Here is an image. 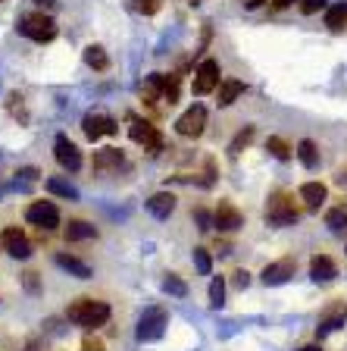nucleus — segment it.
<instances>
[{
  "instance_id": "obj_34",
  "label": "nucleus",
  "mask_w": 347,
  "mask_h": 351,
  "mask_svg": "<svg viewBox=\"0 0 347 351\" xmlns=\"http://www.w3.org/2000/svg\"><path fill=\"white\" fill-rule=\"evenodd\" d=\"M131 7H135L141 16H153V13H159L163 0H131Z\"/></svg>"
},
{
  "instance_id": "obj_35",
  "label": "nucleus",
  "mask_w": 347,
  "mask_h": 351,
  "mask_svg": "<svg viewBox=\"0 0 347 351\" xmlns=\"http://www.w3.org/2000/svg\"><path fill=\"white\" fill-rule=\"evenodd\" d=\"M194 217H197V223H201V226H197V229H201V232H207V229L213 226V217H210V213H207V210H203V207H197V210H194Z\"/></svg>"
},
{
  "instance_id": "obj_41",
  "label": "nucleus",
  "mask_w": 347,
  "mask_h": 351,
  "mask_svg": "<svg viewBox=\"0 0 347 351\" xmlns=\"http://www.w3.org/2000/svg\"><path fill=\"white\" fill-rule=\"evenodd\" d=\"M260 3H266V0H244V7H250V10H253V7H260Z\"/></svg>"
},
{
  "instance_id": "obj_40",
  "label": "nucleus",
  "mask_w": 347,
  "mask_h": 351,
  "mask_svg": "<svg viewBox=\"0 0 347 351\" xmlns=\"http://www.w3.org/2000/svg\"><path fill=\"white\" fill-rule=\"evenodd\" d=\"M291 3H294V0H275V3H272V10H282V7H291Z\"/></svg>"
},
{
  "instance_id": "obj_14",
  "label": "nucleus",
  "mask_w": 347,
  "mask_h": 351,
  "mask_svg": "<svg viewBox=\"0 0 347 351\" xmlns=\"http://www.w3.org/2000/svg\"><path fill=\"white\" fill-rule=\"evenodd\" d=\"M291 276H294V261H291V257H282V261L269 263L266 270H263V282L266 285H282V282H288Z\"/></svg>"
},
{
  "instance_id": "obj_42",
  "label": "nucleus",
  "mask_w": 347,
  "mask_h": 351,
  "mask_svg": "<svg viewBox=\"0 0 347 351\" xmlns=\"http://www.w3.org/2000/svg\"><path fill=\"white\" fill-rule=\"evenodd\" d=\"M297 351H322L319 345H304V348H297Z\"/></svg>"
},
{
  "instance_id": "obj_24",
  "label": "nucleus",
  "mask_w": 347,
  "mask_h": 351,
  "mask_svg": "<svg viewBox=\"0 0 347 351\" xmlns=\"http://www.w3.org/2000/svg\"><path fill=\"white\" fill-rule=\"evenodd\" d=\"M326 25L332 32H344L347 29V3H335L326 10Z\"/></svg>"
},
{
  "instance_id": "obj_33",
  "label": "nucleus",
  "mask_w": 347,
  "mask_h": 351,
  "mask_svg": "<svg viewBox=\"0 0 347 351\" xmlns=\"http://www.w3.org/2000/svg\"><path fill=\"white\" fill-rule=\"evenodd\" d=\"M194 267H197V273H203V276H210V270H213L210 251H207V248H194Z\"/></svg>"
},
{
  "instance_id": "obj_16",
  "label": "nucleus",
  "mask_w": 347,
  "mask_h": 351,
  "mask_svg": "<svg viewBox=\"0 0 347 351\" xmlns=\"http://www.w3.org/2000/svg\"><path fill=\"white\" fill-rule=\"evenodd\" d=\"M326 197H329V191H326L322 182H304L300 185V201H304L307 210H319V207L326 204Z\"/></svg>"
},
{
  "instance_id": "obj_20",
  "label": "nucleus",
  "mask_w": 347,
  "mask_h": 351,
  "mask_svg": "<svg viewBox=\"0 0 347 351\" xmlns=\"http://www.w3.org/2000/svg\"><path fill=\"white\" fill-rule=\"evenodd\" d=\"M241 95H244V82H238V79H222L219 82V107H231Z\"/></svg>"
},
{
  "instance_id": "obj_13",
  "label": "nucleus",
  "mask_w": 347,
  "mask_h": 351,
  "mask_svg": "<svg viewBox=\"0 0 347 351\" xmlns=\"http://www.w3.org/2000/svg\"><path fill=\"white\" fill-rule=\"evenodd\" d=\"M344 320H347V304H344V301H338V304L326 307V314L319 317L316 336H319V339H326L329 332H335L338 326H344Z\"/></svg>"
},
{
  "instance_id": "obj_22",
  "label": "nucleus",
  "mask_w": 347,
  "mask_h": 351,
  "mask_svg": "<svg viewBox=\"0 0 347 351\" xmlns=\"http://www.w3.org/2000/svg\"><path fill=\"white\" fill-rule=\"evenodd\" d=\"M97 229L85 219H69V226H66V239L69 241H85V239H94Z\"/></svg>"
},
{
  "instance_id": "obj_26",
  "label": "nucleus",
  "mask_w": 347,
  "mask_h": 351,
  "mask_svg": "<svg viewBox=\"0 0 347 351\" xmlns=\"http://www.w3.org/2000/svg\"><path fill=\"white\" fill-rule=\"evenodd\" d=\"M47 191H51V195H60V197H66V201H75V197H79V189H75V185H69L66 182V179H47Z\"/></svg>"
},
{
  "instance_id": "obj_43",
  "label": "nucleus",
  "mask_w": 347,
  "mask_h": 351,
  "mask_svg": "<svg viewBox=\"0 0 347 351\" xmlns=\"http://www.w3.org/2000/svg\"><path fill=\"white\" fill-rule=\"evenodd\" d=\"M38 3H41V7H53V0H38Z\"/></svg>"
},
{
  "instance_id": "obj_15",
  "label": "nucleus",
  "mask_w": 347,
  "mask_h": 351,
  "mask_svg": "<svg viewBox=\"0 0 347 351\" xmlns=\"http://www.w3.org/2000/svg\"><path fill=\"white\" fill-rule=\"evenodd\" d=\"M335 276H338V267H335L332 257L316 254L310 261V279H313V282H332Z\"/></svg>"
},
{
  "instance_id": "obj_29",
  "label": "nucleus",
  "mask_w": 347,
  "mask_h": 351,
  "mask_svg": "<svg viewBox=\"0 0 347 351\" xmlns=\"http://www.w3.org/2000/svg\"><path fill=\"white\" fill-rule=\"evenodd\" d=\"M326 226L332 229V232H344L347 229V210L344 207H335V210L326 213Z\"/></svg>"
},
{
  "instance_id": "obj_23",
  "label": "nucleus",
  "mask_w": 347,
  "mask_h": 351,
  "mask_svg": "<svg viewBox=\"0 0 347 351\" xmlns=\"http://www.w3.org/2000/svg\"><path fill=\"white\" fill-rule=\"evenodd\" d=\"M85 63L91 66V69H97V73H103L110 66V57H107V51H103L101 44H88L85 47Z\"/></svg>"
},
{
  "instance_id": "obj_11",
  "label": "nucleus",
  "mask_w": 347,
  "mask_h": 351,
  "mask_svg": "<svg viewBox=\"0 0 347 351\" xmlns=\"http://www.w3.org/2000/svg\"><path fill=\"white\" fill-rule=\"evenodd\" d=\"M216 88H219V63L216 60H203L194 73V95L203 97L210 91H216Z\"/></svg>"
},
{
  "instance_id": "obj_10",
  "label": "nucleus",
  "mask_w": 347,
  "mask_h": 351,
  "mask_svg": "<svg viewBox=\"0 0 347 351\" xmlns=\"http://www.w3.org/2000/svg\"><path fill=\"white\" fill-rule=\"evenodd\" d=\"M213 226L219 232H238L244 226V217H241V210L231 201H219V207L213 210Z\"/></svg>"
},
{
  "instance_id": "obj_8",
  "label": "nucleus",
  "mask_w": 347,
  "mask_h": 351,
  "mask_svg": "<svg viewBox=\"0 0 347 351\" xmlns=\"http://www.w3.org/2000/svg\"><path fill=\"white\" fill-rule=\"evenodd\" d=\"M0 245H3V251H7L10 257H16V261H29V257H31L29 235L22 232V229H16V226H10L7 232L0 235Z\"/></svg>"
},
{
  "instance_id": "obj_27",
  "label": "nucleus",
  "mask_w": 347,
  "mask_h": 351,
  "mask_svg": "<svg viewBox=\"0 0 347 351\" xmlns=\"http://www.w3.org/2000/svg\"><path fill=\"white\" fill-rule=\"evenodd\" d=\"M266 151L272 154L275 160H291V151H294V147H291L285 138H279V135H272V138H266Z\"/></svg>"
},
{
  "instance_id": "obj_44",
  "label": "nucleus",
  "mask_w": 347,
  "mask_h": 351,
  "mask_svg": "<svg viewBox=\"0 0 347 351\" xmlns=\"http://www.w3.org/2000/svg\"><path fill=\"white\" fill-rule=\"evenodd\" d=\"M188 3H201V0H188Z\"/></svg>"
},
{
  "instance_id": "obj_17",
  "label": "nucleus",
  "mask_w": 347,
  "mask_h": 351,
  "mask_svg": "<svg viewBox=\"0 0 347 351\" xmlns=\"http://www.w3.org/2000/svg\"><path fill=\"white\" fill-rule=\"evenodd\" d=\"M147 210H151L157 219H169L172 217V210H175V195L172 191H157V195H151Z\"/></svg>"
},
{
  "instance_id": "obj_30",
  "label": "nucleus",
  "mask_w": 347,
  "mask_h": 351,
  "mask_svg": "<svg viewBox=\"0 0 347 351\" xmlns=\"http://www.w3.org/2000/svg\"><path fill=\"white\" fill-rule=\"evenodd\" d=\"M253 135H257V129H253V125H247V129H241L238 135L231 138L229 151H231V154H241V151H244V147H247V145H250V141H253Z\"/></svg>"
},
{
  "instance_id": "obj_6",
  "label": "nucleus",
  "mask_w": 347,
  "mask_h": 351,
  "mask_svg": "<svg viewBox=\"0 0 347 351\" xmlns=\"http://www.w3.org/2000/svg\"><path fill=\"white\" fill-rule=\"evenodd\" d=\"M25 219H29L31 226L51 232V229L60 226V210L53 201H35V204H29V210H25Z\"/></svg>"
},
{
  "instance_id": "obj_28",
  "label": "nucleus",
  "mask_w": 347,
  "mask_h": 351,
  "mask_svg": "<svg viewBox=\"0 0 347 351\" xmlns=\"http://www.w3.org/2000/svg\"><path fill=\"white\" fill-rule=\"evenodd\" d=\"M163 292L172 295V298H185V295H188V285H185V279H179L175 273H169V276L163 279Z\"/></svg>"
},
{
  "instance_id": "obj_21",
  "label": "nucleus",
  "mask_w": 347,
  "mask_h": 351,
  "mask_svg": "<svg viewBox=\"0 0 347 351\" xmlns=\"http://www.w3.org/2000/svg\"><path fill=\"white\" fill-rule=\"evenodd\" d=\"M297 160L304 163L307 169H316L319 167V147H316V141H310V138H304L300 145H297Z\"/></svg>"
},
{
  "instance_id": "obj_32",
  "label": "nucleus",
  "mask_w": 347,
  "mask_h": 351,
  "mask_svg": "<svg viewBox=\"0 0 347 351\" xmlns=\"http://www.w3.org/2000/svg\"><path fill=\"white\" fill-rule=\"evenodd\" d=\"M163 101L166 104L179 101V75H163Z\"/></svg>"
},
{
  "instance_id": "obj_31",
  "label": "nucleus",
  "mask_w": 347,
  "mask_h": 351,
  "mask_svg": "<svg viewBox=\"0 0 347 351\" xmlns=\"http://www.w3.org/2000/svg\"><path fill=\"white\" fill-rule=\"evenodd\" d=\"M225 304V279L222 276H213V282H210V307H222Z\"/></svg>"
},
{
  "instance_id": "obj_7",
  "label": "nucleus",
  "mask_w": 347,
  "mask_h": 351,
  "mask_svg": "<svg viewBox=\"0 0 347 351\" xmlns=\"http://www.w3.org/2000/svg\"><path fill=\"white\" fill-rule=\"evenodd\" d=\"M53 154H57V163L63 169H69V173H79L81 169V151L75 147V141L69 138V135H57V141H53Z\"/></svg>"
},
{
  "instance_id": "obj_5",
  "label": "nucleus",
  "mask_w": 347,
  "mask_h": 351,
  "mask_svg": "<svg viewBox=\"0 0 347 351\" xmlns=\"http://www.w3.org/2000/svg\"><path fill=\"white\" fill-rule=\"evenodd\" d=\"M203 125H207V110H203L201 104L188 107L179 119H175V132H179L181 138H201V135H203Z\"/></svg>"
},
{
  "instance_id": "obj_39",
  "label": "nucleus",
  "mask_w": 347,
  "mask_h": 351,
  "mask_svg": "<svg viewBox=\"0 0 347 351\" xmlns=\"http://www.w3.org/2000/svg\"><path fill=\"white\" fill-rule=\"evenodd\" d=\"M38 273H25V285H29V289H31V292H35V289H38Z\"/></svg>"
},
{
  "instance_id": "obj_19",
  "label": "nucleus",
  "mask_w": 347,
  "mask_h": 351,
  "mask_svg": "<svg viewBox=\"0 0 347 351\" xmlns=\"http://www.w3.org/2000/svg\"><path fill=\"white\" fill-rule=\"evenodd\" d=\"M57 267H60V270H66L69 276H75V279H91V267H88V263H81L79 257H73V254H63V251H60V254H57Z\"/></svg>"
},
{
  "instance_id": "obj_37",
  "label": "nucleus",
  "mask_w": 347,
  "mask_h": 351,
  "mask_svg": "<svg viewBox=\"0 0 347 351\" xmlns=\"http://www.w3.org/2000/svg\"><path fill=\"white\" fill-rule=\"evenodd\" d=\"M81 351H103V342H101V339H85Z\"/></svg>"
},
{
  "instance_id": "obj_1",
  "label": "nucleus",
  "mask_w": 347,
  "mask_h": 351,
  "mask_svg": "<svg viewBox=\"0 0 347 351\" xmlns=\"http://www.w3.org/2000/svg\"><path fill=\"white\" fill-rule=\"evenodd\" d=\"M69 320L79 323L85 329H94V326H103L110 320V304L107 301H97V298H79L69 304Z\"/></svg>"
},
{
  "instance_id": "obj_36",
  "label": "nucleus",
  "mask_w": 347,
  "mask_h": 351,
  "mask_svg": "<svg viewBox=\"0 0 347 351\" xmlns=\"http://www.w3.org/2000/svg\"><path fill=\"white\" fill-rule=\"evenodd\" d=\"M316 10H326V0H304V3H300V13H316Z\"/></svg>"
},
{
  "instance_id": "obj_4",
  "label": "nucleus",
  "mask_w": 347,
  "mask_h": 351,
  "mask_svg": "<svg viewBox=\"0 0 347 351\" xmlns=\"http://www.w3.org/2000/svg\"><path fill=\"white\" fill-rule=\"evenodd\" d=\"M166 323H169V317L163 307H147L144 314H141V320H138V339L141 342H157L163 336Z\"/></svg>"
},
{
  "instance_id": "obj_25",
  "label": "nucleus",
  "mask_w": 347,
  "mask_h": 351,
  "mask_svg": "<svg viewBox=\"0 0 347 351\" xmlns=\"http://www.w3.org/2000/svg\"><path fill=\"white\" fill-rule=\"evenodd\" d=\"M141 97H144L147 104H153L157 97H163V75H159V73L147 75V82L141 85Z\"/></svg>"
},
{
  "instance_id": "obj_9",
  "label": "nucleus",
  "mask_w": 347,
  "mask_h": 351,
  "mask_svg": "<svg viewBox=\"0 0 347 351\" xmlns=\"http://www.w3.org/2000/svg\"><path fill=\"white\" fill-rule=\"evenodd\" d=\"M129 135H131V141H138V145H144L147 151H159V147H163V138H159L157 125H153V123H147V119H138V117H131Z\"/></svg>"
},
{
  "instance_id": "obj_18",
  "label": "nucleus",
  "mask_w": 347,
  "mask_h": 351,
  "mask_svg": "<svg viewBox=\"0 0 347 351\" xmlns=\"http://www.w3.org/2000/svg\"><path fill=\"white\" fill-rule=\"evenodd\" d=\"M125 163V154L119 147H103V151L94 154V169L107 173V169H119Z\"/></svg>"
},
{
  "instance_id": "obj_12",
  "label": "nucleus",
  "mask_w": 347,
  "mask_h": 351,
  "mask_svg": "<svg viewBox=\"0 0 347 351\" xmlns=\"http://www.w3.org/2000/svg\"><path fill=\"white\" fill-rule=\"evenodd\" d=\"M81 132H85L91 141H97V138H103V135H116L119 125H116V119L103 117V113H88V117L81 119Z\"/></svg>"
},
{
  "instance_id": "obj_2",
  "label": "nucleus",
  "mask_w": 347,
  "mask_h": 351,
  "mask_svg": "<svg viewBox=\"0 0 347 351\" xmlns=\"http://www.w3.org/2000/svg\"><path fill=\"white\" fill-rule=\"evenodd\" d=\"M16 29H19V35L31 38V41H38V44L53 41V38H57V22H53L47 13H29V16H22Z\"/></svg>"
},
{
  "instance_id": "obj_3",
  "label": "nucleus",
  "mask_w": 347,
  "mask_h": 351,
  "mask_svg": "<svg viewBox=\"0 0 347 351\" xmlns=\"http://www.w3.org/2000/svg\"><path fill=\"white\" fill-rule=\"evenodd\" d=\"M297 217H300V210L294 207V197H291V195H285V191H275V195L269 197L266 219L272 223V226H294Z\"/></svg>"
},
{
  "instance_id": "obj_38",
  "label": "nucleus",
  "mask_w": 347,
  "mask_h": 351,
  "mask_svg": "<svg viewBox=\"0 0 347 351\" xmlns=\"http://www.w3.org/2000/svg\"><path fill=\"white\" fill-rule=\"evenodd\" d=\"M247 282H250L247 270H238V273H235V285H238V289H247Z\"/></svg>"
}]
</instances>
